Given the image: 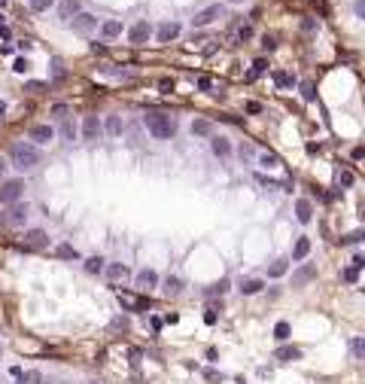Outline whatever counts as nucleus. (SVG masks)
<instances>
[{"instance_id": "1", "label": "nucleus", "mask_w": 365, "mask_h": 384, "mask_svg": "<svg viewBox=\"0 0 365 384\" xmlns=\"http://www.w3.org/2000/svg\"><path fill=\"white\" fill-rule=\"evenodd\" d=\"M143 125L149 128L152 137H159V141H170V137L177 134V119L167 116V113H146Z\"/></svg>"}, {"instance_id": "2", "label": "nucleus", "mask_w": 365, "mask_h": 384, "mask_svg": "<svg viewBox=\"0 0 365 384\" xmlns=\"http://www.w3.org/2000/svg\"><path fill=\"white\" fill-rule=\"evenodd\" d=\"M9 159H12V165L19 168V171H31V168H37L43 162V153L33 144H12Z\"/></svg>"}, {"instance_id": "3", "label": "nucleus", "mask_w": 365, "mask_h": 384, "mask_svg": "<svg viewBox=\"0 0 365 384\" xmlns=\"http://www.w3.org/2000/svg\"><path fill=\"white\" fill-rule=\"evenodd\" d=\"M222 15H225V9H222L219 3H213V6H207V9L195 12V19H192V28H204V25H210V22L222 19Z\"/></svg>"}, {"instance_id": "4", "label": "nucleus", "mask_w": 365, "mask_h": 384, "mask_svg": "<svg viewBox=\"0 0 365 384\" xmlns=\"http://www.w3.org/2000/svg\"><path fill=\"white\" fill-rule=\"evenodd\" d=\"M22 192H25L22 180H9L3 189H0V201H3V204H15V201L22 198Z\"/></svg>"}, {"instance_id": "5", "label": "nucleus", "mask_w": 365, "mask_h": 384, "mask_svg": "<svg viewBox=\"0 0 365 384\" xmlns=\"http://www.w3.org/2000/svg\"><path fill=\"white\" fill-rule=\"evenodd\" d=\"M100 122H98V116H85L82 119V137H85V141H89V144H95L98 141V137H100Z\"/></svg>"}, {"instance_id": "6", "label": "nucleus", "mask_w": 365, "mask_h": 384, "mask_svg": "<svg viewBox=\"0 0 365 384\" xmlns=\"http://www.w3.org/2000/svg\"><path fill=\"white\" fill-rule=\"evenodd\" d=\"M149 37H152V28H149L146 22H137V25H134V28L128 31V40H131L134 46H143V43H146Z\"/></svg>"}, {"instance_id": "7", "label": "nucleus", "mask_w": 365, "mask_h": 384, "mask_svg": "<svg viewBox=\"0 0 365 384\" xmlns=\"http://www.w3.org/2000/svg\"><path fill=\"white\" fill-rule=\"evenodd\" d=\"M73 31H79V34H89V31H95L98 28V19L92 12H79V15H73Z\"/></svg>"}, {"instance_id": "8", "label": "nucleus", "mask_w": 365, "mask_h": 384, "mask_svg": "<svg viewBox=\"0 0 365 384\" xmlns=\"http://www.w3.org/2000/svg\"><path fill=\"white\" fill-rule=\"evenodd\" d=\"M317 277V266H310V263H304L299 271L292 274V287H304V284H310Z\"/></svg>"}, {"instance_id": "9", "label": "nucleus", "mask_w": 365, "mask_h": 384, "mask_svg": "<svg viewBox=\"0 0 365 384\" xmlns=\"http://www.w3.org/2000/svg\"><path fill=\"white\" fill-rule=\"evenodd\" d=\"M46 244H49V235H46L43 229H31V232H25V247L40 250V247H46Z\"/></svg>"}, {"instance_id": "10", "label": "nucleus", "mask_w": 365, "mask_h": 384, "mask_svg": "<svg viewBox=\"0 0 365 384\" xmlns=\"http://www.w3.org/2000/svg\"><path fill=\"white\" fill-rule=\"evenodd\" d=\"M119 302L125 308H131V311H149V299H137V296H128L122 290H119Z\"/></svg>"}, {"instance_id": "11", "label": "nucleus", "mask_w": 365, "mask_h": 384, "mask_svg": "<svg viewBox=\"0 0 365 384\" xmlns=\"http://www.w3.org/2000/svg\"><path fill=\"white\" fill-rule=\"evenodd\" d=\"M295 217H299V223H310L314 220V204H310L307 198H299L295 201Z\"/></svg>"}, {"instance_id": "12", "label": "nucleus", "mask_w": 365, "mask_h": 384, "mask_svg": "<svg viewBox=\"0 0 365 384\" xmlns=\"http://www.w3.org/2000/svg\"><path fill=\"white\" fill-rule=\"evenodd\" d=\"M52 137H55V128L52 125H33L31 128V141H37V144H49Z\"/></svg>"}, {"instance_id": "13", "label": "nucleus", "mask_w": 365, "mask_h": 384, "mask_svg": "<svg viewBox=\"0 0 365 384\" xmlns=\"http://www.w3.org/2000/svg\"><path fill=\"white\" fill-rule=\"evenodd\" d=\"M210 150H213V155H219V159H229L232 155V144L225 141V137H210Z\"/></svg>"}, {"instance_id": "14", "label": "nucleus", "mask_w": 365, "mask_h": 384, "mask_svg": "<svg viewBox=\"0 0 365 384\" xmlns=\"http://www.w3.org/2000/svg\"><path fill=\"white\" fill-rule=\"evenodd\" d=\"M180 37V25L177 22H165L159 28V43H170V40H177Z\"/></svg>"}, {"instance_id": "15", "label": "nucleus", "mask_w": 365, "mask_h": 384, "mask_svg": "<svg viewBox=\"0 0 365 384\" xmlns=\"http://www.w3.org/2000/svg\"><path fill=\"white\" fill-rule=\"evenodd\" d=\"M155 284H159V274H155L152 269L137 271V287H140V290H149V287H155Z\"/></svg>"}, {"instance_id": "16", "label": "nucleus", "mask_w": 365, "mask_h": 384, "mask_svg": "<svg viewBox=\"0 0 365 384\" xmlns=\"http://www.w3.org/2000/svg\"><path fill=\"white\" fill-rule=\"evenodd\" d=\"M262 287H265V284L259 281V277H240V287H237V290H240L243 296H256Z\"/></svg>"}, {"instance_id": "17", "label": "nucleus", "mask_w": 365, "mask_h": 384, "mask_svg": "<svg viewBox=\"0 0 365 384\" xmlns=\"http://www.w3.org/2000/svg\"><path fill=\"white\" fill-rule=\"evenodd\" d=\"M103 128H107L110 137H122V131H125V122H122V116H107Z\"/></svg>"}, {"instance_id": "18", "label": "nucleus", "mask_w": 365, "mask_h": 384, "mask_svg": "<svg viewBox=\"0 0 365 384\" xmlns=\"http://www.w3.org/2000/svg\"><path fill=\"white\" fill-rule=\"evenodd\" d=\"M274 357L280 360V363H295V360H301V351H299V347H277Z\"/></svg>"}, {"instance_id": "19", "label": "nucleus", "mask_w": 365, "mask_h": 384, "mask_svg": "<svg viewBox=\"0 0 365 384\" xmlns=\"http://www.w3.org/2000/svg\"><path fill=\"white\" fill-rule=\"evenodd\" d=\"M25 220H28V204H19V201H15L12 211H9V226H22Z\"/></svg>"}, {"instance_id": "20", "label": "nucleus", "mask_w": 365, "mask_h": 384, "mask_svg": "<svg viewBox=\"0 0 365 384\" xmlns=\"http://www.w3.org/2000/svg\"><path fill=\"white\" fill-rule=\"evenodd\" d=\"M79 12H82L79 0H64L61 3V19H73V15H79Z\"/></svg>"}, {"instance_id": "21", "label": "nucleus", "mask_w": 365, "mask_h": 384, "mask_svg": "<svg viewBox=\"0 0 365 384\" xmlns=\"http://www.w3.org/2000/svg\"><path fill=\"white\" fill-rule=\"evenodd\" d=\"M192 134H198V137H210L213 134V125L207 119H195L192 122Z\"/></svg>"}, {"instance_id": "22", "label": "nucleus", "mask_w": 365, "mask_h": 384, "mask_svg": "<svg viewBox=\"0 0 365 384\" xmlns=\"http://www.w3.org/2000/svg\"><path fill=\"white\" fill-rule=\"evenodd\" d=\"M307 253H310V238H299L292 247V259H304Z\"/></svg>"}, {"instance_id": "23", "label": "nucleus", "mask_w": 365, "mask_h": 384, "mask_svg": "<svg viewBox=\"0 0 365 384\" xmlns=\"http://www.w3.org/2000/svg\"><path fill=\"white\" fill-rule=\"evenodd\" d=\"M100 34H103V37H119V34H122V22H116V19H107V22L100 25Z\"/></svg>"}, {"instance_id": "24", "label": "nucleus", "mask_w": 365, "mask_h": 384, "mask_svg": "<svg viewBox=\"0 0 365 384\" xmlns=\"http://www.w3.org/2000/svg\"><path fill=\"white\" fill-rule=\"evenodd\" d=\"M286 269H289V263H286V259H277V263H271V266H268V277H283V274H286Z\"/></svg>"}, {"instance_id": "25", "label": "nucleus", "mask_w": 365, "mask_h": 384, "mask_svg": "<svg viewBox=\"0 0 365 384\" xmlns=\"http://www.w3.org/2000/svg\"><path fill=\"white\" fill-rule=\"evenodd\" d=\"M274 82L280 85V89H289V85H295V77L286 74V71H274Z\"/></svg>"}, {"instance_id": "26", "label": "nucleus", "mask_w": 365, "mask_h": 384, "mask_svg": "<svg viewBox=\"0 0 365 384\" xmlns=\"http://www.w3.org/2000/svg\"><path fill=\"white\" fill-rule=\"evenodd\" d=\"M85 271H89V274H100V271H103V259H100V256L85 259Z\"/></svg>"}, {"instance_id": "27", "label": "nucleus", "mask_w": 365, "mask_h": 384, "mask_svg": "<svg viewBox=\"0 0 365 384\" xmlns=\"http://www.w3.org/2000/svg\"><path fill=\"white\" fill-rule=\"evenodd\" d=\"M107 274H110V281H125V277H128V269L116 263V266H110V269H107Z\"/></svg>"}, {"instance_id": "28", "label": "nucleus", "mask_w": 365, "mask_h": 384, "mask_svg": "<svg viewBox=\"0 0 365 384\" xmlns=\"http://www.w3.org/2000/svg\"><path fill=\"white\" fill-rule=\"evenodd\" d=\"M250 37H253V28H250V25H240V28H234V34H232V40H237V43L250 40Z\"/></svg>"}, {"instance_id": "29", "label": "nucleus", "mask_w": 365, "mask_h": 384, "mask_svg": "<svg viewBox=\"0 0 365 384\" xmlns=\"http://www.w3.org/2000/svg\"><path fill=\"white\" fill-rule=\"evenodd\" d=\"M259 165H262V168H277L280 159H277L274 153H262V155H259Z\"/></svg>"}, {"instance_id": "30", "label": "nucleus", "mask_w": 365, "mask_h": 384, "mask_svg": "<svg viewBox=\"0 0 365 384\" xmlns=\"http://www.w3.org/2000/svg\"><path fill=\"white\" fill-rule=\"evenodd\" d=\"M183 290V284H180V277H167V281H165V293L167 296H177Z\"/></svg>"}, {"instance_id": "31", "label": "nucleus", "mask_w": 365, "mask_h": 384, "mask_svg": "<svg viewBox=\"0 0 365 384\" xmlns=\"http://www.w3.org/2000/svg\"><path fill=\"white\" fill-rule=\"evenodd\" d=\"M274 336L280 339V342H286V339H289V323H286V320H280V323L274 326Z\"/></svg>"}, {"instance_id": "32", "label": "nucleus", "mask_w": 365, "mask_h": 384, "mask_svg": "<svg viewBox=\"0 0 365 384\" xmlns=\"http://www.w3.org/2000/svg\"><path fill=\"white\" fill-rule=\"evenodd\" d=\"M52 3H55V0H31V9H33V12H46Z\"/></svg>"}, {"instance_id": "33", "label": "nucleus", "mask_w": 365, "mask_h": 384, "mask_svg": "<svg viewBox=\"0 0 365 384\" xmlns=\"http://www.w3.org/2000/svg\"><path fill=\"white\" fill-rule=\"evenodd\" d=\"M225 290H229V281H225V277H222V281H219V284H213V287H207V296H216V293L222 296Z\"/></svg>"}, {"instance_id": "34", "label": "nucleus", "mask_w": 365, "mask_h": 384, "mask_svg": "<svg viewBox=\"0 0 365 384\" xmlns=\"http://www.w3.org/2000/svg\"><path fill=\"white\" fill-rule=\"evenodd\" d=\"M301 98H304V101H314V82H310V79L301 82Z\"/></svg>"}, {"instance_id": "35", "label": "nucleus", "mask_w": 365, "mask_h": 384, "mask_svg": "<svg viewBox=\"0 0 365 384\" xmlns=\"http://www.w3.org/2000/svg\"><path fill=\"white\" fill-rule=\"evenodd\" d=\"M265 67H268V64H265L262 58H259V61L253 64V71H250V79H256V77H262V74H265Z\"/></svg>"}, {"instance_id": "36", "label": "nucleus", "mask_w": 365, "mask_h": 384, "mask_svg": "<svg viewBox=\"0 0 365 384\" xmlns=\"http://www.w3.org/2000/svg\"><path fill=\"white\" fill-rule=\"evenodd\" d=\"M58 256H64V259H76V250L70 247V244H61V247H58Z\"/></svg>"}, {"instance_id": "37", "label": "nucleus", "mask_w": 365, "mask_h": 384, "mask_svg": "<svg viewBox=\"0 0 365 384\" xmlns=\"http://www.w3.org/2000/svg\"><path fill=\"white\" fill-rule=\"evenodd\" d=\"M61 134H64V141H73V134H76L73 122H64V125H61Z\"/></svg>"}, {"instance_id": "38", "label": "nucleus", "mask_w": 365, "mask_h": 384, "mask_svg": "<svg viewBox=\"0 0 365 384\" xmlns=\"http://www.w3.org/2000/svg\"><path fill=\"white\" fill-rule=\"evenodd\" d=\"M12 71H19V74H28V71H31V64H28V58H15V64H12Z\"/></svg>"}, {"instance_id": "39", "label": "nucleus", "mask_w": 365, "mask_h": 384, "mask_svg": "<svg viewBox=\"0 0 365 384\" xmlns=\"http://www.w3.org/2000/svg\"><path fill=\"white\" fill-rule=\"evenodd\" d=\"M344 281H347V284H356V281H359V271H356L353 266H350V269H344Z\"/></svg>"}, {"instance_id": "40", "label": "nucleus", "mask_w": 365, "mask_h": 384, "mask_svg": "<svg viewBox=\"0 0 365 384\" xmlns=\"http://www.w3.org/2000/svg\"><path fill=\"white\" fill-rule=\"evenodd\" d=\"M350 347H353V357H356V360L365 354V342H362V339H353V345H350Z\"/></svg>"}, {"instance_id": "41", "label": "nucleus", "mask_w": 365, "mask_h": 384, "mask_svg": "<svg viewBox=\"0 0 365 384\" xmlns=\"http://www.w3.org/2000/svg\"><path fill=\"white\" fill-rule=\"evenodd\" d=\"M338 180H341V186H350V183H353V174H350V171H341Z\"/></svg>"}, {"instance_id": "42", "label": "nucleus", "mask_w": 365, "mask_h": 384, "mask_svg": "<svg viewBox=\"0 0 365 384\" xmlns=\"http://www.w3.org/2000/svg\"><path fill=\"white\" fill-rule=\"evenodd\" d=\"M25 381H28V384H40V381H43V375H40V372H28V375H25ZM25 381H22V384H25Z\"/></svg>"}, {"instance_id": "43", "label": "nucleus", "mask_w": 365, "mask_h": 384, "mask_svg": "<svg viewBox=\"0 0 365 384\" xmlns=\"http://www.w3.org/2000/svg\"><path fill=\"white\" fill-rule=\"evenodd\" d=\"M25 89H28V92H33V95H40V92L46 89V85H43V82H28V85H25Z\"/></svg>"}, {"instance_id": "44", "label": "nucleus", "mask_w": 365, "mask_h": 384, "mask_svg": "<svg viewBox=\"0 0 365 384\" xmlns=\"http://www.w3.org/2000/svg\"><path fill=\"white\" fill-rule=\"evenodd\" d=\"M210 85H213V82L207 79V77H201V79H198V89H201V92H210Z\"/></svg>"}, {"instance_id": "45", "label": "nucleus", "mask_w": 365, "mask_h": 384, "mask_svg": "<svg viewBox=\"0 0 365 384\" xmlns=\"http://www.w3.org/2000/svg\"><path fill=\"white\" fill-rule=\"evenodd\" d=\"M159 89H162V92H173V79H162Z\"/></svg>"}, {"instance_id": "46", "label": "nucleus", "mask_w": 365, "mask_h": 384, "mask_svg": "<svg viewBox=\"0 0 365 384\" xmlns=\"http://www.w3.org/2000/svg\"><path fill=\"white\" fill-rule=\"evenodd\" d=\"M204 320H207V323H210V326H213V323H216V311L210 308V311H207V314H204Z\"/></svg>"}, {"instance_id": "47", "label": "nucleus", "mask_w": 365, "mask_h": 384, "mask_svg": "<svg viewBox=\"0 0 365 384\" xmlns=\"http://www.w3.org/2000/svg\"><path fill=\"white\" fill-rule=\"evenodd\" d=\"M247 110H250V113H262V104H256V101H253V104H247Z\"/></svg>"}, {"instance_id": "48", "label": "nucleus", "mask_w": 365, "mask_h": 384, "mask_svg": "<svg viewBox=\"0 0 365 384\" xmlns=\"http://www.w3.org/2000/svg\"><path fill=\"white\" fill-rule=\"evenodd\" d=\"M262 46H265V49H274L277 43H274V37H268V34H265V40H262Z\"/></svg>"}, {"instance_id": "49", "label": "nucleus", "mask_w": 365, "mask_h": 384, "mask_svg": "<svg viewBox=\"0 0 365 384\" xmlns=\"http://www.w3.org/2000/svg\"><path fill=\"white\" fill-rule=\"evenodd\" d=\"M301 28H304V31H314L317 25H314V19H304V22H301Z\"/></svg>"}, {"instance_id": "50", "label": "nucleus", "mask_w": 365, "mask_h": 384, "mask_svg": "<svg viewBox=\"0 0 365 384\" xmlns=\"http://www.w3.org/2000/svg\"><path fill=\"white\" fill-rule=\"evenodd\" d=\"M362 266H365V259H362V256H353V269H356V271H359V269H362Z\"/></svg>"}, {"instance_id": "51", "label": "nucleus", "mask_w": 365, "mask_h": 384, "mask_svg": "<svg viewBox=\"0 0 365 384\" xmlns=\"http://www.w3.org/2000/svg\"><path fill=\"white\" fill-rule=\"evenodd\" d=\"M347 241H350V244H356V241H362V232H353V235H347Z\"/></svg>"}, {"instance_id": "52", "label": "nucleus", "mask_w": 365, "mask_h": 384, "mask_svg": "<svg viewBox=\"0 0 365 384\" xmlns=\"http://www.w3.org/2000/svg\"><path fill=\"white\" fill-rule=\"evenodd\" d=\"M3 113H6V104H3V101H0V119H3Z\"/></svg>"}, {"instance_id": "53", "label": "nucleus", "mask_w": 365, "mask_h": 384, "mask_svg": "<svg viewBox=\"0 0 365 384\" xmlns=\"http://www.w3.org/2000/svg\"><path fill=\"white\" fill-rule=\"evenodd\" d=\"M0 171H3V162H0Z\"/></svg>"}, {"instance_id": "54", "label": "nucleus", "mask_w": 365, "mask_h": 384, "mask_svg": "<svg viewBox=\"0 0 365 384\" xmlns=\"http://www.w3.org/2000/svg\"><path fill=\"white\" fill-rule=\"evenodd\" d=\"M232 3H240V0H232Z\"/></svg>"}, {"instance_id": "55", "label": "nucleus", "mask_w": 365, "mask_h": 384, "mask_svg": "<svg viewBox=\"0 0 365 384\" xmlns=\"http://www.w3.org/2000/svg\"><path fill=\"white\" fill-rule=\"evenodd\" d=\"M89 384H98V381H89Z\"/></svg>"}, {"instance_id": "56", "label": "nucleus", "mask_w": 365, "mask_h": 384, "mask_svg": "<svg viewBox=\"0 0 365 384\" xmlns=\"http://www.w3.org/2000/svg\"><path fill=\"white\" fill-rule=\"evenodd\" d=\"M0 354H3V347H0Z\"/></svg>"}]
</instances>
